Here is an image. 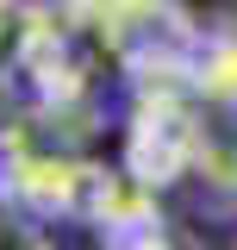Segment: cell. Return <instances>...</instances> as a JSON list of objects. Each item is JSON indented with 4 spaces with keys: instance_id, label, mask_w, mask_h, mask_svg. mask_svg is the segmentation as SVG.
<instances>
[{
    "instance_id": "obj_1",
    "label": "cell",
    "mask_w": 237,
    "mask_h": 250,
    "mask_svg": "<svg viewBox=\"0 0 237 250\" xmlns=\"http://www.w3.org/2000/svg\"><path fill=\"white\" fill-rule=\"evenodd\" d=\"M194 82H200L206 100H218V106L237 113V19L231 25H206L200 57H194Z\"/></svg>"
}]
</instances>
